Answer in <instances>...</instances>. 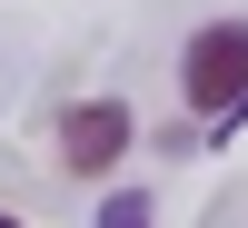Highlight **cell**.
Here are the masks:
<instances>
[{"label": "cell", "mask_w": 248, "mask_h": 228, "mask_svg": "<svg viewBox=\"0 0 248 228\" xmlns=\"http://www.w3.org/2000/svg\"><path fill=\"white\" fill-rule=\"evenodd\" d=\"M179 99H189V119H218L248 99V20H209L179 50Z\"/></svg>", "instance_id": "1"}, {"label": "cell", "mask_w": 248, "mask_h": 228, "mask_svg": "<svg viewBox=\"0 0 248 228\" xmlns=\"http://www.w3.org/2000/svg\"><path fill=\"white\" fill-rule=\"evenodd\" d=\"M129 139H139L129 99H70V109H60V169L70 179H109Z\"/></svg>", "instance_id": "2"}, {"label": "cell", "mask_w": 248, "mask_h": 228, "mask_svg": "<svg viewBox=\"0 0 248 228\" xmlns=\"http://www.w3.org/2000/svg\"><path fill=\"white\" fill-rule=\"evenodd\" d=\"M149 218H159V209H149V198H139V189H119V198H109V209H99L90 228H149Z\"/></svg>", "instance_id": "3"}, {"label": "cell", "mask_w": 248, "mask_h": 228, "mask_svg": "<svg viewBox=\"0 0 248 228\" xmlns=\"http://www.w3.org/2000/svg\"><path fill=\"white\" fill-rule=\"evenodd\" d=\"M0 228H30V218H0Z\"/></svg>", "instance_id": "4"}]
</instances>
